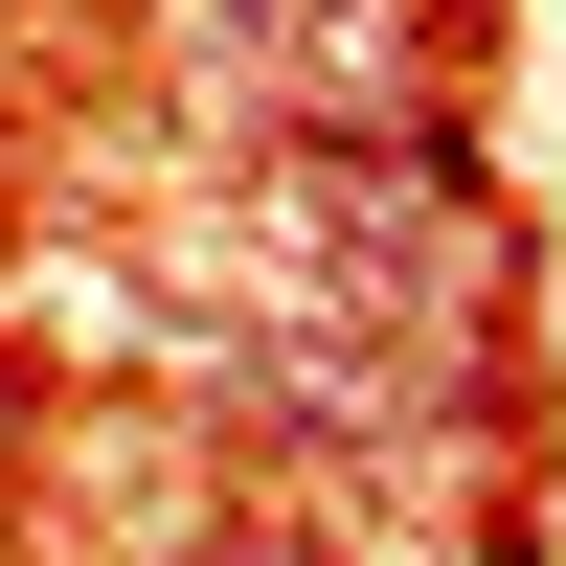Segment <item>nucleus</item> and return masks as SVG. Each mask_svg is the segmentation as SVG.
<instances>
[{"instance_id": "obj_1", "label": "nucleus", "mask_w": 566, "mask_h": 566, "mask_svg": "<svg viewBox=\"0 0 566 566\" xmlns=\"http://www.w3.org/2000/svg\"><path fill=\"white\" fill-rule=\"evenodd\" d=\"M272 272H317V317H363L431 386L499 295V205H453L408 136H317V159H272Z\"/></svg>"}]
</instances>
